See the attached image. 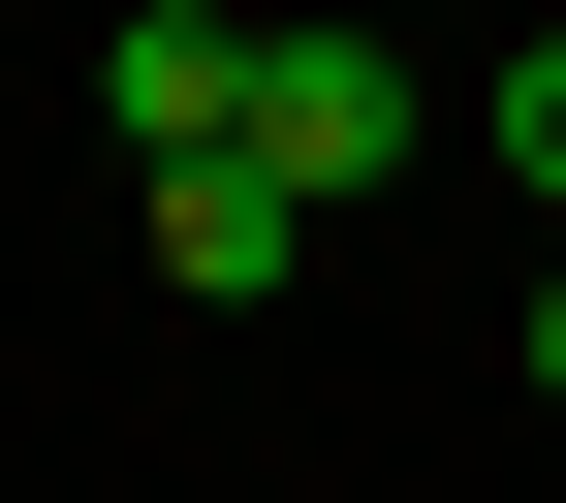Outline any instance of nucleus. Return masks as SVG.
Instances as JSON below:
<instances>
[{
  "label": "nucleus",
  "mask_w": 566,
  "mask_h": 503,
  "mask_svg": "<svg viewBox=\"0 0 566 503\" xmlns=\"http://www.w3.org/2000/svg\"><path fill=\"white\" fill-rule=\"evenodd\" d=\"M158 283H189V315H252V283H315V221H283L252 158H158Z\"/></svg>",
  "instance_id": "obj_3"
},
{
  "label": "nucleus",
  "mask_w": 566,
  "mask_h": 503,
  "mask_svg": "<svg viewBox=\"0 0 566 503\" xmlns=\"http://www.w3.org/2000/svg\"><path fill=\"white\" fill-rule=\"evenodd\" d=\"M504 346H535V409H566V283H535V315H504Z\"/></svg>",
  "instance_id": "obj_5"
},
{
  "label": "nucleus",
  "mask_w": 566,
  "mask_h": 503,
  "mask_svg": "<svg viewBox=\"0 0 566 503\" xmlns=\"http://www.w3.org/2000/svg\"><path fill=\"white\" fill-rule=\"evenodd\" d=\"M504 189H535V221H566V32L504 63Z\"/></svg>",
  "instance_id": "obj_4"
},
{
  "label": "nucleus",
  "mask_w": 566,
  "mask_h": 503,
  "mask_svg": "<svg viewBox=\"0 0 566 503\" xmlns=\"http://www.w3.org/2000/svg\"><path fill=\"white\" fill-rule=\"evenodd\" d=\"M252 32H283V0H126V32H95V126H126V158H221V126H252Z\"/></svg>",
  "instance_id": "obj_2"
},
{
  "label": "nucleus",
  "mask_w": 566,
  "mask_h": 503,
  "mask_svg": "<svg viewBox=\"0 0 566 503\" xmlns=\"http://www.w3.org/2000/svg\"><path fill=\"white\" fill-rule=\"evenodd\" d=\"M221 158L283 189V221L409 189V32H378V0H283V32H252V126H221Z\"/></svg>",
  "instance_id": "obj_1"
}]
</instances>
